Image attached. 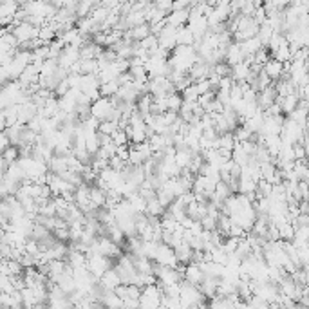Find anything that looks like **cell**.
Masks as SVG:
<instances>
[{"label": "cell", "mask_w": 309, "mask_h": 309, "mask_svg": "<svg viewBox=\"0 0 309 309\" xmlns=\"http://www.w3.org/2000/svg\"><path fill=\"white\" fill-rule=\"evenodd\" d=\"M307 183H309V181H307Z\"/></svg>", "instance_id": "6"}, {"label": "cell", "mask_w": 309, "mask_h": 309, "mask_svg": "<svg viewBox=\"0 0 309 309\" xmlns=\"http://www.w3.org/2000/svg\"><path fill=\"white\" fill-rule=\"evenodd\" d=\"M190 20V8L187 9H172V13L167 15V24L174 28H183Z\"/></svg>", "instance_id": "2"}, {"label": "cell", "mask_w": 309, "mask_h": 309, "mask_svg": "<svg viewBox=\"0 0 309 309\" xmlns=\"http://www.w3.org/2000/svg\"><path fill=\"white\" fill-rule=\"evenodd\" d=\"M300 105V96L297 94V92H293V94H288L284 96V98H280V107H282V112H286V114H291V112L295 111V109Z\"/></svg>", "instance_id": "4"}, {"label": "cell", "mask_w": 309, "mask_h": 309, "mask_svg": "<svg viewBox=\"0 0 309 309\" xmlns=\"http://www.w3.org/2000/svg\"><path fill=\"white\" fill-rule=\"evenodd\" d=\"M195 35L188 25H183L177 29V45H194Z\"/></svg>", "instance_id": "5"}, {"label": "cell", "mask_w": 309, "mask_h": 309, "mask_svg": "<svg viewBox=\"0 0 309 309\" xmlns=\"http://www.w3.org/2000/svg\"><path fill=\"white\" fill-rule=\"evenodd\" d=\"M119 284H123V282H121V277H119V273L116 271V268H111V270H107L105 273L101 275V278H99V286H103L105 290H116Z\"/></svg>", "instance_id": "3"}, {"label": "cell", "mask_w": 309, "mask_h": 309, "mask_svg": "<svg viewBox=\"0 0 309 309\" xmlns=\"http://www.w3.org/2000/svg\"><path fill=\"white\" fill-rule=\"evenodd\" d=\"M262 71L270 76L271 80H280L282 76L286 74V65H284V62H280V60L270 58L264 65H262Z\"/></svg>", "instance_id": "1"}]
</instances>
